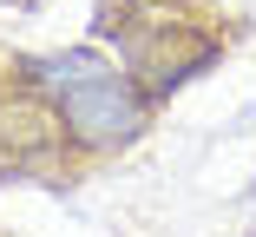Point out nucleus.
<instances>
[{
    "mask_svg": "<svg viewBox=\"0 0 256 237\" xmlns=\"http://www.w3.org/2000/svg\"><path fill=\"white\" fill-rule=\"evenodd\" d=\"M46 79H53L60 112H66L72 132H86V138H125V132L138 125L132 92H125L106 66H92V60H60Z\"/></svg>",
    "mask_w": 256,
    "mask_h": 237,
    "instance_id": "obj_1",
    "label": "nucleus"
}]
</instances>
